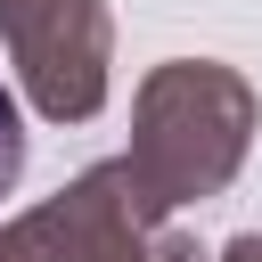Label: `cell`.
Returning a JSON list of instances; mask_svg holds the SVG:
<instances>
[{
  "instance_id": "obj_2",
  "label": "cell",
  "mask_w": 262,
  "mask_h": 262,
  "mask_svg": "<svg viewBox=\"0 0 262 262\" xmlns=\"http://www.w3.org/2000/svg\"><path fill=\"white\" fill-rule=\"evenodd\" d=\"M0 41L33 115L90 123L115 90V16L106 0H0Z\"/></svg>"
},
{
  "instance_id": "obj_6",
  "label": "cell",
  "mask_w": 262,
  "mask_h": 262,
  "mask_svg": "<svg viewBox=\"0 0 262 262\" xmlns=\"http://www.w3.org/2000/svg\"><path fill=\"white\" fill-rule=\"evenodd\" d=\"M221 262H262V229H246V237H229V246H221Z\"/></svg>"
},
{
  "instance_id": "obj_4",
  "label": "cell",
  "mask_w": 262,
  "mask_h": 262,
  "mask_svg": "<svg viewBox=\"0 0 262 262\" xmlns=\"http://www.w3.org/2000/svg\"><path fill=\"white\" fill-rule=\"evenodd\" d=\"M25 180V115H16V90L0 82V196Z\"/></svg>"
},
{
  "instance_id": "obj_5",
  "label": "cell",
  "mask_w": 262,
  "mask_h": 262,
  "mask_svg": "<svg viewBox=\"0 0 262 262\" xmlns=\"http://www.w3.org/2000/svg\"><path fill=\"white\" fill-rule=\"evenodd\" d=\"M123 262H205V246L156 221V229H139V237H131V254H123Z\"/></svg>"
},
{
  "instance_id": "obj_3",
  "label": "cell",
  "mask_w": 262,
  "mask_h": 262,
  "mask_svg": "<svg viewBox=\"0 0 262 262\" xmlns=\"http://www.w3.org/2000/svg\"><path fill=\"white\" fill-rule=\"evenodd\" d=\"M156 221H164V213L139 196L131 164L106 156V164L74 172L49 205L16 213V221L0 229V262H123L131 237L156 229Z\"/></svg>"
},
{
  "instance_id": "obj_1",
  "label": "cell",
  "mask_w": 262,
  "mask_h": 262,
  "mask_svg": "<svg viewBox=\"0 0 262 262\" xmlns=\"http://www.w3.org/2000/svg\"><path fill=\"white\" fill-rule=\"evenodd\" d=\"M254 123H262V98L237 66L221 57H164L139 74L131 90V180L139 196L172 221L180 205H205L237 180L246 147H254Z\"/></svg>"
}]
</instances>
